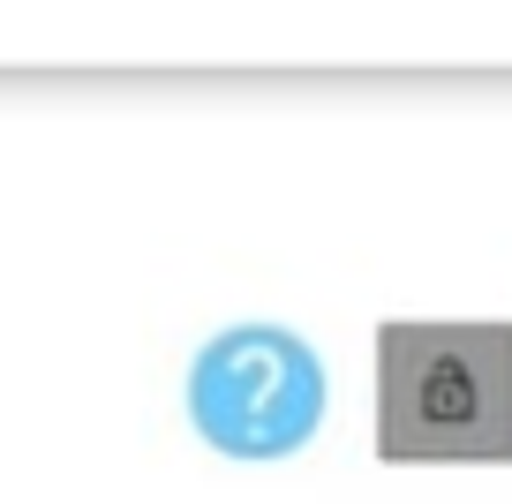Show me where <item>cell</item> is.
<instances>
[{
    "instance_id": "1",
    "label": "cell",
    "mask_w": 512,
    "mask_h": 504,
    "mask_svg": "<svg viewBox=\"0 0 512 504\" xmlns=\"http://www.w3.org/2000/svg\"><path fill=\"white\" fill-rule=\"evenodd\" d=\"M512 444V331H384V452L490 459Z\"/></svg>"
},
{
    "instance_id": "2",
    "label": "cell",
    "mask_w": 512,
    "mask_h": 504,
    "mask_svg": "<svg viewBox=\"0 0 512 504\" xmlns=\"http://www.w3.org/2000/svg\"><path fill=\"white\" fill-rule=\"evenodd\" d=\"M196 422L234 452H287L317 422V362L287 331H234L196 362Z\"/></svg>"
}]
</instances>
